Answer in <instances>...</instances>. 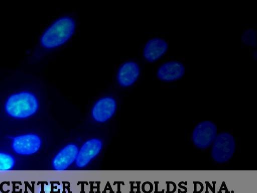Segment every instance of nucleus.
I'll return each instance as SVG.
<instances>
[{
  "mask_svg": "<svg viewBox=\"0 0 257 193\" xmlns=\"http://www.w3.org/2000/svg\"><path fill=\"white\" fill-rule=\"evenodd\" d=\"M117 109V102L112 95H104L98 99L91 109L93 119L102 123L109 119L114 115Z\"/></svg>",
  "mask_w": 257,
  "mask_h": 193,
  "instance_id": "6",
  "label": "nucleus"
},
{
  "mask_svg": "<svg viewBox=\"0 0 257 193\" xmlns=\"http://www.w3.org/2000/svg\"><path fill=\"white\" fill-rule=\"evenodd\" d=\"M15 164V159L12 155L0 152V171L10 170Z\"/></svg>",
  "mask_w": 257,
  "mask_h": 193,
  "instance_id": "12",
  "label": "nucleus"
},
{
  "mask_svg": "<svg viewBox=\"0 0 257 193\" xmlns=\"http://www.w3.org/2000/svg\"><path fill=\"white\" fill-rule=\"evenodd\" d=\"M6 113L15 118H25L34 114L38 110L39 102L33 93L21 91L10 95L5 106Z\"/></svg>",
  "mask_w": 257,
  "mask_h": 193,
  "instance_id": "2",
  "label": "nucleus"
},
{
  "mask_svg": "<svg viewBox=\"0 0 257 193\" xmlns=\"http://www.w3.org/2000/svg\"><path fill=\"white\" fill-rule=\"evenodd\" d=\"M185 72L184 64L179 61L171 60L162 63L157 70V76L162 81L171 82L181 78Z\"/></svg>",
  "mask_w": 257,
  "mask_h": 193,
  "instance_id": "8",
  "label": "nucleus"
},
{
  "mask_svg": "<svg viewBox=\"0 0 257 193\" xmlns=\"http://www.w3.org/2000/svg\"><path fill=\"white\" fill-rule=\"evenodd\" d=\"M78 26V16L65 13L55 19L44 30L40 45L47 52L57 50L67 44L75 36Z\"/></svg>",
  "mask_w": 257,
  "mask_h": 193,
  "instance_id": "1",
  "label": "nucleus"
},
{
  "mask_svg": "<svg viewBox=\"0 0 257 193\" xmlns=\"http://www.w3.org/2000/svg\"><path fill=\"white\" fill-rule=\"evenodd\" d=\"M141 72V67L137 60L127 59L121 62L116 70L115 84L122 88L131 87L138 81Z\"/></svg>",
  "mask_w": 257,
  "mask_h": 193,
  "instance_id": "3",
  "label": "nucleus"
},
{
  "mask_svg": "<svg viewBox=\"0 0 257 193\" xmlns=\"http://www.w3.org/2000/svg\"><path fill=\"white\" fill-rule=\"evenodd\" d=\"M242 41L246 45L255 46V32L252 29L246 30L242 35Z\"/></svg>",
  "mask_w": 257,
  "mask_h": 193,
  "instance_id": "13",
  "label": "nucleus"
},
{
  "mask_svg": "<svg viewBox=\"0 0 257 193\" xmlns=\"http://www.w3.org/2000/svg\"><path fill=\"white\" fill-rule=\"evenodd\" d=\"M102 142L98 139H92L86 141L78 152L76 159L77 167L82 168L87 165L100 152Z\"/></svg>",
  "mask_w": 257,
  "mask_h": 193,
  "instance_id": "10",
  "label": "nucleus"
},
{
  "mask_svg": "<svg viewBox=\"0 0 257 193\" xmlns=\"http://www.w3.org/2000/svg\"><path fill=\"white\" fill-rule=\"evenodd\" d=\"M235 143L233 136L227 132L216 135L211 149V157L218 163H224L233 156Z\"/></svg>",
  "mask_w": 257,
  "mask_h": 193,
  "instance_id": "4",
  "label": "nucleus"
},
{
  "mask_svg": "<svg viewBox=\"0 0 257 193\" xmlns=\"http://www.w3.org/2000/svg\"><path fill=\"white\" fill-rule=\"evenodd\" d=\"M41 140L36 134H29L15 137L12 142L13 150L21 155H30L36 153L40 148Z\"/></svg>",
  "mask_w": 257,
  "mask_h": 193,
  "instance_id": "7",
  "label": "nucleus"
},
{
  "mask_svg": "<svg viewBox=\"0 0 257 193\" xmlns=\"http://www.w3.org/2000/svg\"><path fill=\"white\" fill-rule=\"evenodd\" d=\"M168 48V43L164 39L153 38L146 43L143 50V56L147 61L154 62L166 53Z\"/></svg>",
  "mask_w": 257,
  "mask_h": 193,
  "instance_id": "9",
  "label": "nucleus"
},
{
  "mask_svg": "<svg viewBox=\"0 0 257 193\" xmlns=\"http://www.w3.org/2000/svg\"><path fill=\"white\" fill-rule=\"evenodd\" d=\"M39 193H66L57 185L46 184L39 189Z\"/></svg>",
  "mask_w": 257,
  "mask_h": 193,
  "instance_id": "14",
  "label": "nucleus"
},
{
  "mask_svg": "<svg viewBox=\"0 0 257 193\" xmlns=\"http://www.w3.org/2000/svg\"><path fill=\"white\" fill-rule=\"evenodd\" d=\"M217 127L210 121H204L196 126L192 132V140L198 148L204 149L213 142L216 137Z\"/></svg>",
  "mask_w": 257,
  "mask_h": 193,
  "instance_id": "5",
  "label": "nucleus"
},
{
  "mask_svg": "<svg viewBox=\"0 0 257 193\" xmlns=\"http://www.w3.org/2000/svg\"><path fill=\"white\" fill-rule=\"evenodd\" d=\"M78 149L76 145L68 144L62 149L52 161L53 168L57 170H63L68 167L76 160Z\"/></svg>",
  "mask_w": 257,
  "mask_h": 193,
  "instance_id": "11",
  "label": "nucleus"
}]
</instances>
